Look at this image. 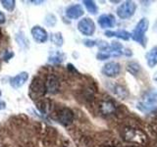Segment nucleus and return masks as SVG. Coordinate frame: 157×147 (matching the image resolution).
<instances>
[{
  "label": "nucleus",
  "mask_w": 157,
  "mask_h": 147,
  "mask_svg": "<svg viewBox=\"0 0 157 147\" xmlns=\"http://www.w3.org/2000/svg\"><path fill=\"white\" fill-rule=\"evenodd\" d=\"M122 138L127 142L144 145L146 143L147 138L144 131L134 127H125L122 131Z\"/></svg>",
  "instance_id": "obj_1"
},
{
  "label": "nucleus",
  "mask_w": 157,
  "mask_h": 147,
  "mask_svg": "<svg viewBox=\"0 0 157 147\" xmlns=\"http://www.w3.org/2000/svg\"><path fill=\"white\" fill-rule=\"evenodd\" d=\"M149 26V22L146 18H142L140 21L137 23L136 28L131 34V37L135 41L140 43L142 46H144V34Z\"/></svg>",
  "instance_id": "obj_2"
},
{
  "label": "nucleus",
  "mask_w": 157,
  "mask_h": 147,
  "mask_svg": "<svg viewBox=\"0 0 157 147\" xmlns=\"http://www.w3.org/2000/svg\"><path fill=\"white\" fill-rule=\"evenodd\" d=\"M136 10V4L134 1H125L117 8V15L121 19H129L134 16Z\"/></svg>",
  "instance_id": "obj_3"
},
{
  "label": "nucleus",
  "mask_w": 157,
  "mask_h": 147,
  "mask_svg": "<svg viewBox=\"0 0 157 147\" xmlns=\"http://www.w3.org/2000/svg\"><path fill=\"white\" fill-rule=\"evenodd\" d=\"M78 29L83 36H90L95 32V24L90 18H83L78 22Z\"/></svg>",
  "instance_id": "obj_4"
},
{
  "label": "nucleus",
  "mask_w": 157,
  "mask_h": 147,
  "mask_svg": "<svg viewBox=\"0 0 157 147\" xmlns=\"http://www.w3.org/2000/svg\"><path fill=\"white\" fill-rule=\"evenodd\" d=\"M102 74L108 77H115L121 72V66L117 62H109L102 68Z\"/></svg>",
  "instance_id": "obj_5"
},
{
  "label": "nucleus",
  "mask_w": 157,
  "mask_h": 147,
  "mask_svg": "<svg viewBox=\"0 0 157 147\" xmlns=\"http://www.w3.org/2000/svg\"><path fill=\"white\" fill-rule=\"evenodd\" d=\"M156 102H157V95L155 93H149V94H147L146 97L142 100V102H140V104H137V108L144 112L149 111L155 107Z\"/></svg>",
  "instance_id": "obj_6"
},
{
  "label": "nucleus",
  "mask_w": 157,
  "mask_h": 147,
  "mask_svg": "<svg viewBox=\"0 0 157 147\" xmlns=\"http://www.w3.org/2000/svg\"><path fill=\"white\" fill-rule=\"evenodd\" d=\"M58 121L61 123L63 126L71 125L74 121V113L69 108H62L58 112Z\"/></svg>",
  "instance_id": "obj_7"
},
{
  "label": "nucleus",
  "mask_w": 157,
  "mask_h": 147,
  "mask_svg": "<svg viewBox=\"0 0 157 147\" xmlns=\"http://www.w3.org/2000/svg\"><path fill=\"white\" fill-rule=\"evenodd\" d=\"M32 36L33 39L38 43H44L48 40V33L43 28L39 26H34L32 28Z\"/></svg>",
  "instance_id": "obj_8"
},
{
  "label": "nucleus",
  "mask_w": 157,
  "mask_h": 147,
  "mask_svg": "<svg viewBox=\"0 0 157 147\" xmlns=\"http://www.w3.org/2000/svg\"><path fill=\"white\" fill-rule=\"evenodd\" d=\"M29 90H31V93H33L34 95L41 96L45 93V90H46L45 83L42 81L40 77H36L34 80H33Z\"/></svg>",
  "instance_id": "obj_9"
},
{
  "label": "nucleus",
  "mask_w": 157,
  "mask_h": 147,
  "mask_svg": "<svg viewBox=\"0 0 157 147\" xmlns=\"http://www.w3.org/2000/svg\"><path fill=\"white\" fill-rule=\"evenodd\" d=\"M83 8L82 7L81 4H74L70 5L66 8V16L69 19L72 20H76L81 18L83 15Z\"/></svg>",
  "instance_id": "obj_10"
},
{
  "label": "nucleus",
  "mask_w": 157,
  "mask_h": 147,
  "mask_svg": "<svg viewBox=\"0 0 157 147\" xmlns=\"http://www.w3.org/2000/svg\"><path fill=\"white\" fill-rule=\"evenodd\" d=\"M29 80V74L27 72H21L18 75L10 78V85L14 88L22 87Z\"/></svg>",
  "instance_id": "obj_11"
},
{
  "label": "nucleus",
  "mask_w": 157,
  "mask_h": 147,
  "mask_svg": "<svg viewBox=\"0 0 157 147\" xmlns=\"http://www.w3.org/2000/svg\"><path fill=\"white\" fill-rule=\"evenodd\" d=\"M98 24L102 28H111L115 26V18L110 14H103L98 18Z\"/></svg>",
  "instance_id": "obj_12"
},
{
  "label": "nucleus",
  "mask_w": 157,
  "mask_h": 147,
  "mask_svg": "<svg viewBox=\"0 0 157 147\" xmlns=\"http://www.w3.org/2000/svg\"><path fill=\"white\" fill-rule=\"evenodd\" d=\"M99 110L102 115H105V116L112 115V114H114L116 111V106L114 103L109 99L103 100V101H101L100 105H99Z\"/></svg>",
  "instance_id": "obj_13"
},
{
  "label": "nucleus",
  "mask_w": 157,
  "mask_h": 147,
  "mask_svg": "<svg viewBox=\"0 0 157 147\" xmlns=\"http://www.w3.org/2000/svg\"><path fill=\"white\" fill-rule=\"evenodd\" d=\"M45 87H46V91L49 92V93H56L58 90H59V81L58 78L53 76V75H50L48 76L47 77V81L45 82Z\"/></svg>",
  "instance_id": "obj_14"
},
{
  "label": "nucleus",
  "mask_w": 157,
  "mask_h": 147,
  "mask_svg": "<svg viewBox=\"0 0 157 147\" xmlns=\"http://www.w3.org/2000/svg\"><path fill=\"white\" fill-rule=\"evenodd\" d=\"M145 58L147 61V65L150 68H153L157 65V46L151 48L150 50L145 54Z\"/></svg>",
  "instance_id": "obj_15"
},
{
  "label": "nucleus",
  "mask_w": 157,
  "mask_h": 147,
  "mask_svg": "<svg viewBox=\"0 0 157 147\" xmlns=\"http://www.w3.org/2000/svg\"><path fill=\"white\" fill-rule=\"evenodd\" d=\"M105 36L108 37H112L115 36L118 38H121L123 40H129L131 37V33L127 31H117V32H111V31H106L105 32Z\"/></svg>",
  "instance_id": "obj_16"
},
{
  "label": "nucleus",
  "mask_w": 157,
  "mask_h": 147,
  "mask_svg": "<svg viewBox=\"0 0 157 147\" xmlns=\"http://www.w3.org/2000/svg\"><path fill=\"white\" fill-rule=\"evenodd\" d=\"M82 3L86 6V10L90 14H92V15H96L97 14L98 8H97V5L95 4L94 1H91V0H85V1H82Z\"/></svg>",
  "instance_id": "obj_17"
},
{
  "label": "nucleus",
  "mask_w": 157,
  "mask_h": 147,
  "mask_svg": "<svg viewBox=\"0 0 157 147\" xmlns=\"http://www.w3.org/2000/svg\"><path fill=\"white\" fill-rule=\"evenodd\" d=\"M50 40H51L52 43H54L58 47H61L63 45V43H64V39H63V36H62V33L61 32H54V33H51Z\"/></svg>",
  "instance_id": "obj_18"
},
{
  "label": "nucleus",
  "mask_w": 157,
  "mask_h": 147,
  "mask_svg": "<svg viewBox=\"0 0 157 147\" xmlns=\"http://www.w3.org/2000/svg\"><path fill=\"white\" fill-rule=\"evenodd\" d=\"M127 70L129 73H131L132 75L136 76L140 70V66L136 62H130V63H128V65H127Z\"/></svg>",
  "instance_id": "obj_19"
},
{
  "label": "nucleus",
  "mask_w": 157,
  "mask_h": 147,
  "mask_svg": "<svg viewBox=\"0 0 157 147\" xmlns=\"http://www.w3.org/2000/svg\"><path fill=\"white\" fill-rule=\"evenodd\" d=\"M0 2H1L2 6L9 12L14 11L15 7H16V1L15 0H1Z\"/></svg>",
  "instance_id": "obj_20"
},
{
  "label": "nucleus",
  "mask_w": 157,
  "mask_h": 147,
  "mask_svg": "<svg viewBox=\"0 0 157 147\" xmlns=\"http://www.w3.org/2000/svg\"><path fill=\"white\" fill-rule=\"evenodd\" d=\"M111 89H112V91H113L114 94H116L117 96H119V97H125L127 95L126 90L121 85H113V87L111 88Z\"/></svg>",
  "instance_id": "obj_21"
},
{
  "label": "nucleus",
  "mask_w": 157,
  "mask_h": 147,
  "mask_svg": "<svg viewBox=\"0 0 157 147\" xmlns=\"http://www.w3.org/2000/svg\"><path fill=\"white\" fill-rule=\"evenodd\" d=\"M64 58H65V56H64V54L57 53V54H55V55H53V56H51V57H49V58H48V62L54 63V64H58V63L63 62Z\"/></svg>",
  "instance_id": "obj_22"
},
{
  "label": "nucleus",
  "mask_w": 157,
  "mask_h": 147,
  "mask_svg": "<svg viewBox=\"0 0 157 147\" xmlns=\"http://www.w3.org/2000/svg\"><path fill=\"white\" fill-rule=\"evenodd\" d=\"M56 22H57V19H56V17L54 16L53 14H48L47 16L45 17V24H46V26L54 27V26H55Z\"/></svg>",
  "instance_id": "obj_23"
},
{
  "label": "nucleus",
  "mask_w": 157,
  "mask_h": 147,
  "mask_svg": "<svg viewBox=\"0 0 157 147\" xmlns=\"http://www.w3.org/2000/svg\"><path fill=\"white\" fill-rule=\"evenodd\" d=\"M110 57H111V54L109 53V51H108L107 49L106 50H103V51H99L96 55V58L100 61L107 60V59H109Z\"/></svg>",
  "instance_id": "obj_24"
},
{
  "label": "nucleus",
  "mask_w": 157,
  "mask_h": 147,
  "mask_svg": "<svg viewBox=\"0 0 157 147\" xmlns=\"http://www.w3.org/2000/svg\"><path fill=\"white\" fill-rule=\"evenodd\" d=\"M83 44L87 47H93L94 45H96V41L90 40V39H86V40H83Z\"/></svg>",
  "instance_id": "obj_25"
},
{
  "label": "nucleus",
  "mask_w": 157,
  "mask_h": 147,
  "mask_svg": "<svg viewBox=\"0 0 157 147\" xmlns=\"http://www.w3.org/2000/svg\"><path fill=\"white\" fill-rule=\"evenodd\" d=\"M13 56H14V53L13 52H6V53H5V55H4V60L5 61H8L9 59H11Z\"/></svg>",
  "instance_id": "obj_26"
},
{
  "label": "nucleus",
  "mask_w": 157,
  "mask_h": 147,
  "mask_svg": "<svg viewBox=\"0 0 157 147\" xmlns=\"http://www.w3.org/2000/svg\"><path fill=\"white\" fill-rule=\"evenodd\" d=\"M5 20H6V18H5V15L1 11H0V24H4Z\"/></svg>",
  "instance_id": "obj_27"
},
{
  "label": "nucleus",
  "mask_w": 157,
  "mask_h": 147,
  "mask_svg": "<svg viewBox=\"0 0 157 147\" xmlns=\"http://www.w3.org/2000/svg\"><path fill=\"white\" fill-rule=\"evenodd\" d=\"M6 108V103L4 101H0V110H4Z\"/></svg>",
  "instance_id": "obj_28"
},
{
  "label": "nucleus",
  "mask_w": 157,
  "mask_h": 147,
  "mask_svg": "<svg viewBox=\"0 0 157 147\" xmlns=\"http://www.w3.org/2000/svg\"><path fill=\"white\" fill-rule=\"evenodd\" d=\"M153 80H154V81H155L157 82V72H156V73L154 74V76H153Z\"/></svg>",
  "instance_id": "obj_29"
},
{
  "label": "nucleus",
  "mask_w": 157,
  "mask_h": 147,
  "mask_svg": "<svg viewBox=\"0 0 157 147\" xmlns=\"http://www.w3.org/2000/svg\"><path fill=\"white\" fill-rule=\"evenodd\" d=\"M2 95V92H1V90H0V96H1Z\"/></svg>",
  "instance_id": "obj_30"
},
{
  "label": "nucleus",
  "mask_w": 157,
  "mask_h": 147,
  "mask_svg": "<svg viewBox=\"0 0 157 147\" xmlns=\"http://www.w3.org/2000/svg\"><path fill=\"white\" fill-rule=\"evenodd\" d=\"M105 147H114V146H105Z\"/></svg>",
  "instance_id": "obj_31"
},
{
  "label": "nucleus",
  "mask_w": 157,
  "mask_h": 147,
  "mask_svg": "<svg viewBox=\"0 0 157 147\" xmlns=\"http://www.w3.org/2000/svg\"><path fill=\"white\" fill-rule=\"evenodd\" d=\"M128 147H134V146H128Z\"/></svg>",
  "instance_id": "obj_32"
}]
</instances>
